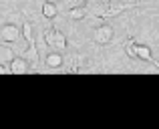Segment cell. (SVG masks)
<instances>
[{
	"mask_svg": "<svg viewBox=\"0 0 159 129\" xmlns=\"http://www.w3.org/2000/svg\"><path fill=\"white\" fill-rule=\"evenodd\" d=\"M43 39L47 40V44L52 48V51H65L66 48V36L62 35L61 30H57V28H47V30L43 32Z\"/></svg>",
	"mask_w": 159,
	"mask_h": 129,
	"instance_id": "1",
	"label": "cell"
},
{
	"mask_svg": "<svg viewBox=\"0 0 159 129\" xmlns=\"http://www.w3.org/2000/svg\"><path fill=\"white\" fill-rule=\"evenodd\" d=\"M22 36H24V40H26V43H32V40H34L32 26H30V22H28V20H24V24H22Z\"/></svg>",
	"mask_w": 159,
	"mask_h": 129,
	"instance_id": "12",
	"label": "cell"
},
{
	"mask_svg": "<svg viewBox=\"0 0 159 129\" xmlns=\"http://www.w3.org/2000/svg\"><path fill=\"white\" fill-rule=\"evenodd\" d=\"M8 65H10L8 67V73H12V75H26V73H30V69H32V67L24 61V57H12Z\"/></svg>",
	"mask_w": 159,
	"mask_h": 129,
	"instance_id": "4",
	"label": "cell"
},
{
	"mask_svg": "<svg viewBox=\"0 0 159 129\" xmlns=\"http://www.w3.org/2000/svg\"><path fill=\"white\" fill-rule=\"evenodd\" d=\"M57 12H58V8H57L54 2H48V0H47V2L43 4V16H44V18H54Z\"/></svg>",
	"mask_w": 159,
	"mask_h": 129,
	"instance_id": "9",
	"label": "cell"
},
{
	"mask_svg": "<svg viewBox=\"0 0 159 129\" xmlns=\"http://www.w3.org/2000/svg\"><path fill=\"white\" fill-rule=\"evenodd\" d=\"M26 51H24V61H26L30 67L39 65V48H36V40H32V43H26Z\"/></svg>",
	"mask_w": 159,
	"mask_h": 129,
	"instance_id": "6",
	"label": "cell"
},
{
	"mask_svg": "<svg viewBox=\"0 0 159 129\" xmlns=\"http://www.w3.org/2000/svg\"><path fill=\"white\" fill-rule=\"evenodd\" d=\"M135 59H141V61H147V63H153L151 48H149L147 44H135Z\"/></svg>",
	"mask_w": 159,
	"mask_h": 129,
	"instance_id": "8",
	"label": "cell"
},
{
	"mask_svg": "<svg viewBox=\"0 0 159 129\" xmlns=\"http://www.w3.org/2000/svg\"><path fill=\"white\" fill-rule=\"evenodd\" d=\"M135 39H129L127 43H125V53H127V57H131V59H135Z\"/></svg>",
	"mask_w": 159,
	"mask_h": 129,
	"instance_id": "13",
	"label": "cell"
},
{
	"mask_svg": "<svg viewBox=\"0 0 159 129\" xmlns=\"http://www.w3.org/2000/svg\"><path fill=\"white\" fill-rule=\"evenodd\" d=\"M65 2H66L69 8H75V6H85L87 0H65Z\"/></svg>",
	"mask_w": 159,
	"mask_h": 129,
	"instance_id": "14",
	"label": "cell"
},
{
	"mask_svg": "<svg viewBox=\"0 0 159 129\" xmlns=\"http://www.w3.org/2000/svg\"><path fill=\"white\" fill-rule=\"evenodd\" d=\"M85 65H87V57L75 55V57H73V67H70V73H79V71H81Z\"/></svg>",
	"mask_w": 159,
	"mask_h": 129,
	"instance_id": "11",
	"label": "cell"
},
{
	"mask_svg": "<svg viewBox=\"0 0 159 129\" xmlns=\"http://www.w3.org/2000/svg\"><path fill=\"white\" fill-rule=\"evenodd\" d=\"M85 16H87L85 6H75V8H69V18H70V20H83Z\"/></svg>",
	"mask_w": 159,
	"mask_h": 129,
	"instance_id": "10",
	"label": "cell"
},
{
	"mask_svg": "<svg viewBox=\"0 0 159 129\" xmlns=\"http://www.w3.org/2000/svg\"><path fill=\"white\" fill-rule=\"evenodd\" d=\"M113 35H115V30H113L111 24H101V26L95 28L93 32V40L97 44H109L113 40Z\"/></svg>",
	"mask_w": 159,
	"mask_h": 129,
	"instance_id": "3",
	"label": "cell"
},
{
	"mask_svg": "<svg viewBox=\"0 0 159 129\" xmlns=\"http://www.w3.org/2000/svg\"><path fill=\"white\" fill-rule=\"evenodd\" d=\"M135 2H107L105 6L99 10V18H113V16L125 12L127 8H133Z\"/></svg>",
	"mask_w": 159,
	"mask_h": 129,
	"instance_id": "2",
	"label": "cell"
},
{
	"mask_svg": "<svg viewBox=\"0 0 159 129\" xmlns=\"http://www.w3.org/2000/svg\"><path fill=\"white\" fill-rule=\"evenodd\" d=\"M0 39H2L4 43H16V40L20 39V30L14 24H4V26L0 28Z\"/></svg>",
	"mask_w": 159,
	"mask_h": 129,
	"instance_id": "5",
	"label": "cell"
},
{
	"mask_svg": "<svg viewBox=\"0 0 159 129\" xmlns=\"http://www.w3.org/2000/svg\"><path fill=\"white\" fill-rule=\"evenodd\" d=\"M44 65H47L48 69H61L62 67V55L58 51H51L47 55V59H44Z\"/></svg>",
	"mask_w": 159,
	"mask_h": 129,
	"instance_id": "7",
	"label": "cell"
}]
</instances>
